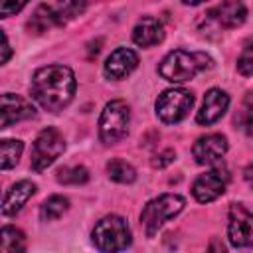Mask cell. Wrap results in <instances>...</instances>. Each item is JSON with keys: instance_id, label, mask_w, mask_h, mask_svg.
Segmentation results:
<instances>
[{"instance_id": "obj_8", "label": "cell", "mask_w": 253, "mask_h": 253, "mask_svg": "<svg viewBox=\"0 0 253 253\" xmlns=\"http://www.w3.org/2000/svg\"><path fill=\"white\" fill-rule=\"evenodd\" d=\"M229 182V174L225 170V166H219L215 164L211 170L200 174L194 184H192V194L194 198L200 202V204H210L213 200H217L223 192H225V186Z\"/></svg>"}, {"instance_id": "obj_14", "label": "cell", "mask_w": 253, "mask_h": 253, "mask_svg": "<svg viewBox=\"0 0 253 253\" xmlns=\"http://www.w3.org/2000/svg\"><path fill=\"white\" fill-rule=\"evenodd\" d=\"M208 16L213 22H217L221 28L231 30V28H237V26H241L245 22L247 8H245V4L241 0H227V2H221L219 6L211 8L208 12Z\"/></svg>"}, {"instance_id": "obj_6", "label": "cell", "mask_w": 253, "mask_h": 253, "mask_svg": "<svg viewBox=\"0 0 253 253\" xmlns=\"http://www.w3.org/2000/svg\"><path fill=\"white\" fill-rule=\"evenodd\" d=\"M65 150V138L55 126H45L34 140L32 146V160L30 166L34 172H43L47 166H51L61 152Z\"/></svg>"}, {"instance_id": "obj_24", "label": "cell", "mask_w": 253, "mask_h": 253, "mask_svg": "<svg viewBox=\"0 0 253 253\" xmlns=\"http://www.w3.org/2000/svg\"><path fill=\"white\" fill-rule=\"evenodd\" d=\"M237 71L241 75H253V43L245 45L237 57Z\"/></svg>"}, {"instance_id": "obj_17", "label": "cell", "mask_w": 253, "mask_h": 253, "mask_svg": "<svg viewBox=\"0 0 253 253\" xmlns=\"http://www.w3.org/2000/svg\"><path fill=\"white\" fill-rule=\"evenodd\" d=\"M61 22H63L61 16L53 8H49L47 4H40L36 8V12L32 14V18L28 20V30H30V34L40 36V34L47 32L51 26H57Z\"/></svg>"}, {"instance_id": "obj_15", "label": "cell", "mask_w": 253, "mask_h": 253, "mask_svg": "<svg viewBox=\"0 0 253 253\" xmlns=\"http://www.w3.org/2000/svg\"><path fill=\"white\" fill-rule=\"evenodd\" d=\"M164 40V26L158 18H152V16H142L134 30H132V42L140 47H150V45H156Z\"/></svg>"}, {"instance_id": "obj_2", "label": "cell", "mask_w": 253, "mask_h": 253, "mask_svg": "<svg viewBox=\"0 0 253 253\" xmlns=\"http://www.w3.org/2000/svg\"><path fill=\"white\" fill-rule=\"evenodd\" d=\"M211 65H213V59L204 51L174 49L160 61L158 73L162 75V79L170 83H184L194 79L198 73L210 69Z\"/></svg>"}, {"instance_id": "obj_30", "label": "cell", "mask_w": 253, "mask_h": 253, "mask_svg": "<svg viewBox=\"0 0 253 253\" xmlns=\"http://www.w3.org/2000/svg\"><path fill=\"white\" fill-rule=\"evenodd\" d=\"M245 105L249 107V113H253V93H247L245 95Z\"/></svg>"}, {"instance_id": "obj_29", "label": "cell", "mask_w": 253, "mask_h": 253, "mask_svg": "<svg viewBox=\"0 0 253 253\" xmlns=\"http://www.w3.org/2000/svg\"><path fill=\"white\" fill-rule=\"evenodd\" d=\"M243 178H245V182L249 184V188H253V164H249V166L243 170Z\"/></svg>"}, {"instance_id": "obj_31", "label": "cell", "mask_w": 253, "mask_h": 253, "mask_svg": "<svg viewBox=\"0 0 253 253\" xmlns=\"http://www.w3.org/2000/svg\"><path fill=\"white\" fill-rule=\"evenodd\" d=\"M186 6H196V4H202L204 0H182Z\"/></svg>"}, {"instance_id": "obj_20", "label": "cell", "mask_w": 253, "mask_h": 253, "mask_svg": "<svg viewBox=\"0 0 253 253\" xmlns=\"http://www.w3.org/2000/svg\"><path fill=\"white\" fill-rule=\"evenodd\" d=\"M67 208H69V200L67 198H63L59 194L49 196L40 208V217H42V221H53V219L61 217L67 211Z\"/></svg>"}, {"instance_id": "obj_23", "label": "cell", "mask_w": 253, "mask_h": 253, "mask_svg": "<svg viewBox=\"0 0 253 253\" xmlns=\"http://www.w3.org/2000/svg\"><path fill=\"white\" fill-rule=\"evenodd\" d=\"M85 6L87 0H57V14L61 16V20H71L83 14Z\"/></svg>"}, {"instance_id": "obj_9", "label": "cell", "mask_w": 253, "mask_h": 253, "mask_svg": "<svg viewBox=\"0 0 253 253\" xmlns=\"http://www.w3.org/2000/svg\"><path fill=\"white\" fill-rule=\"evenodd\" d=\"M227 237L233 247H253V213L241 204H231L229 208Z\"/></svg>"}, {"instance_id": "obj_21", "label": "cell", "mask_w": 253, "mask_h": 253, "mask_svg": "<svg viewBox=\"0 0 253 253\" xmlns=\"http://www.w3.org/2000/svg\"><path fill=\"white\" fill-rule=\"evenodd\" d=\"M24 150V142L22 140H16V138H4L0 142V166L2 170H8L12 166L18 164L20 160V154Z\"/></svg>"}, {"instance_id": "obj_18", "label": "cell", "mask_w": 253, "mask_h": 253, "mask_svg": "<svg viewBox=\"0 0 253 253\" xmlns=\"http://www.w3.org/2000/svg\"><path fill=\"white\" fill-rule=\"evenodd\" d=\"M26 249V237L24 233L14 225H4L0 233V251L2 253H16Z\"/></svg>"}, {"instance_id": "obj_7", "label": "cell", "mask_w": 253, "mask_h": 253, "mask_svg": "<svg viewBox=\"0 0 253 253\" xmlns=\"http://www.w3.org/2000/svg\"><path fill=\"white\" fill-rule=\"evenodd\" d=\"M192 105H194V95L188 89H166L158 95L154 109L162 123L176 125L188 117Z\"/></svg>"}, {"instance_id": "obj_25", "label": "cell", "mask_w": 253, "mask_h": 253, "mask_svg": "<svg viewBox=\"0 0 253 253\" xmlns=\"http://www.w3.org/2000/svg\"><path fill=\"white\" fill-rule=\"evenodd\" d=\"M26 4H28V0H0V16H2V18L14 16V14H18Z\"/></svg>"}, {"instance_id": "obj_22", "label": "cell", "mask_w": 253, "mask_h": 253, "mask_svg": "<svg viewBox=\"0 0 253 253\" xmlns=\"http://www.w3.org/2000/svg\"><path fill=\"white\" fill-rule=\"evenodd\" d=\"M55 178L59 184L65 186H79L89 180V170L85 166H63L57 170Z\"/></svg>"}, {"instance_id": "obj_26", "label": "cell", "mask_w": 253, "mask_h": 253, "mask_svg": "<svg viewBox=\"0 0 253 253\" xmlns=\"http://www.w3.org/2000/svg\"><path fill=\"white\" fill-rule=\"evenodd\" d=\"M233 123L237 125L239 130H243V132H247V134H253V113H249V111H241V113L235 115Z\"/></svg>"}, {"instance_id": "obj_11", "label": "cell", "mask_w": 253, "mask_h": 253, "mask_svg": "<svg viewBox=\"0 0 253 253\" xmlns=\"http://www.w3.org/2000/svg\"><path fill=\"white\" fill-rule=\"evenodd\" d=\"M227 152V138L223 134H206L200 136L196 140V144L192 146V156L198 164H217Z\"/></svg>"}, {"instance_id": "obj_4", "label": "cell", "mask_w": 253, "mask_h": 253, "mask_svg": "<svg viewBox=\"0 0 253 253\" xmlns=\"http://www.w3.org/2000/svg\"><path fill=\"white\" fill-rule=\"evenodd\" d=\"M91 237L99 251H123L132 243L130 227L121 215H107L99 219Z\"/></svg>"}, {"instance_id": "obj_12", "label": "cell", "mask_w": 253, "mask_h": 253, "mask_svg": "<svg viewBox=\"0 0 253 253\" xmlns=\"http://www.w3.org/2000/svg\"><path fill=\"white\" fill-rule=\"evenodd\" d=\"M227 107H229V95L225 91L213 87L204 95V103H202V109L196 115V121L204 126H210L225 115Z\"/></svg>"}, {"instance_id": "obj_28", "label": "cell", "mask_w": 253, "mask_h": 253, "mask_svg": "<svg viewBox=\"0 0 253 253\" xmlns=\"http://www.w3.org/2000/svg\"><path fill=\"white\" fill-rule=\"evenodd\" d=\"M10 43H8V36L6 32H2V57H0V63H6L10 59Z\"/></svg>"}, {"instance_id": "obj_13", "label": "cell", "mask_w": 253, "mask_h": 253, "mask_svg": "<svg viewBox=\"0 0 253 253\" xmlns=\"http://www.w3.org/2000/svg\"><path fill=\"white\" fill-rule=\"evenodd\" d=\"M136 65H138L136 51H132L128 47H117L107 57L103 71L109 79H125L126 75H130L136 69Z\"/></svg>"}, {"instance_id": "obj_5", "label": "cell", "mask_w": 253, "mask_h": 253, "mask_svg": "<svg viewBox=\"0 0 253 253\" xmlns=\"http://www.w3.org/2000/svg\"><path fill=\"white\" fill-rule=\"evenodd\" d=\"M130 109L123 99L109 101L99 117V138L103 144H117L128 134Z\"/></svg>"}, {"instance_id": "obj_3", "label": "cell", "mask_w": 253, "mask_h": 253, "mask_svg": "<svg viewBox=\"0 0 253 253\" xmlns=\"http://www.w3.org/2000/svg\"><path fill=\"white\" fill-rule=\"evenodd\" d=\"M186 206V200L178 194H162L150 200L140 211V225L144 227L146 237H154L156 231L172 217H176Z\"/></svg>"}, {"instance_id": "obj_19", "label": "cell", "mask_w": 253, "mask_h": 253, "mask_svg": "<svg viewBox=\"0 0 253 253\" xmlns=\"http://www.w3.org/2000/svg\"><path fill=\"white\" fill-rule=\"evenodd\" d=\"M107 174L111 180L119 182V184H132L136 180V170L121 158H113L107 162Z\"/></svg>"}, {"instance_id": "obj_1", "label": "cell", "mask_w": 253, "mask_h": 253, "mask_svg": "<svg viewBox=\"0 0 253 253\" xmlns=\"http://www.w3.org/2000/svg\"><path fill=\"white\" fill-rule=\"evenodd\" d=\"M77 81L75 73L67 65H45L40 67L30 81L32 99L49 113L63 111L75 97Z\"/></svg>"}, {"instance_id": "obj_27", "label": "cell", "mask_w": 253, "mask_h": 253, "mask_svg": "<svg viewBox=\"0 0 253 253\" xmlns=\"http://www.w3.org/2000/svg\"><path fill=\"white\" fill-rule=\"evenodd\" d=\"M174 158H176L174 148H166V150L158 152V154L150 160V164H152V168H166L168 164H172V162H174Z\"/></svg>"}, {"instance_id": "obj_10", "label": "cell", "mask_w": 253, "mask_h": 253, "mask_svg": "<svg viewBox=\"0 0 253 253\" xmlns=\"http://www.w3.org/2000/svg\"><path fill=\"white\" fill-rule=\"evenodd\" d=\"M0 128H8L14 123L34 119L36 117V107L22 95L14 93H4L0 99Z\"/></svg>"}, {"instance_id": "obj_16", "label": "cell", "mask_w": 253, "mask_h": 253, "mask_svg": "<svg viewBox=\"0 0 253 253\" xmlns=\"http://www.w3.org/2000/svg\"><path fill=\"white\" fill-rule=\"evenodd\" d=\"M34 192H36V184H34V182H30V180H20V182H16V184L6 192L4 200H2V213H4V215H14V213H18V211L24 208V204L34 196Z\"/></svg>"}]
</instances>
